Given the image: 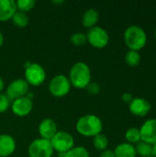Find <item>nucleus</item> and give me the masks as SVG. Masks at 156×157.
<instances>
[{"label":"nucleus","mask_w":156,"mask_h":157,"mask_svg":"<svg viewBox=\"0 0 156 157\" xmlns=\"http://www.w3.org/2000/svg\"><path fill=\"white\" fill-rule=\"evenodd\" d=\"M53 151L60 154H65L74 147V139L72 134L64 131H58L50 140Z\"/></svg>","instance_id":"4"},{"label":"nucleus","mask_w":156,"mask_h":157,"mask_svg":"<svg viewBox=\"0 0 156 157\" xmlns=\"http://www.w3.org/2000/svg\"><path fill=\"white\" fill-rule=\"evenodd\" d=\"M75 129L79 134L85 137H95L101 133L103 123L99 117L94 114H86L78 119Z\"/></svg>","instance_id":"1"},{"label":"nucleus","mask_w":156,"mask_h":157,"mask_svg":"<svg viewBox=\"0 0 156 157\" xmlns=\"http://www.w3.org/2000/svg\"><path fill=\"white\" fill-rule=\"evenodd\" d=\"M63 157H90L89 152L84 146H74L65 153Z\"/></svg>","instance_id":"21"},{"label":"nucleus","mask_w":156,"mask_h":157,"mask_svg":"<svg viewBox=\"0 0 156 157\" xmlns=\"http://www.w3.org/2000/svg\"><path fill=\"white\" fill-rule=\"evenodd\" d=\"M69 78L64 75H55L49 83V91L55 98L65 97L71 90Z\"/></svg>","instance_id":"6"},{"label":"nucleus","mask_w":156,"mask_h":157,"mask_svg":"<svg viewBox=\"0 0 156 157\" xmlns=\"http://www.w3.org/2000/svg\"><path fill=\"white\" fill-rule=\"evenodd\" d=\"M3 43H4V36H3V33L0 31V48L2 47Z\"/></svg>","instance_id":"31"},{"label":"nucleus","mask_w":156,"mask_h":157,"mask_svg":"<svg viewBox=\"0 0 156 157\" xmlns=\"http://www.w3.org/2000/svg\"><path fill=\"white\" fill-rule=\"evenodd\" d=\"M86 38L87 42H89L91 46L97 49H102L106 47L109 41V36L107 30L98 26L89 29L86 34Z\"/></svg>","instance_id":"8"},{"label":"nucleus","mask_w":156,"mask_h":157,"mask_svg":"<svg viewBox=\"0 0 156 157\" xmlns=\"http://www.w3.org/2000/svg\"><path fill=\"white\" fill-rule=\"evenodd\" d=\"M5 88V83H4V80L0 77V93L3 91V89Z\"/></svg>","instance_id":"30"},{"label":"nucleus","mask_w":156,"mask_h":157,"mask_svg":"<svg viewBox=\"0 0 156 157\" xmlns=\"http://www.w3.org/2000/svg\"><path fill=\"white\" fill-rule=\"evenodd\" d=\"M124 40L130 50L138 52L145 46L147 36L143 28L132 25L126 29L124 32Z\"/></svg>","instance_id":"3"},{"label":"nucleus","mask_w":156,"mask_h":157,"mask_svg":"<svg viewBox=\"0 0 156 157\" xmlns=\"http://www.w3.org/2000/svg\"><path fill=\"white\" fill-rule=\"evenodd\" d=\"M12 112L17 117H25L28 116L33 108L32 100L27 97H23L17 99H15L11 103Z\"/></svg>","instance_id":"10"},{"label":"nucleus","mask_w":156,"mask_h":157,"mask_svg":"<svg viewBox=\"0 0 156 157\" xmlns=\"http://www.w3.org/2000/svg\"><path fill=\"white\" fill-rule=\"evenodd\" d=\"M86 89L91 95H97L101 90L100 86L97 83H95V82H90L87 85V86L86 87Z\"/></svg>","instance_id":"27"},{"label":"nucleus","mask_w":156,"mask_h":157,"mask_svg":"<svg viewBox=\"0 0 156 157\" xmlns=\"http://www.w3.org/2000/svg\"><path fill=\"white\" fill-rule=\"evenodd\" d=\"M114 154L116 157H136L137 155L135 147L129 143H122L119 144L115 148Z\"/></svg>","instance_id":"17"},{"label":"nucleus","mask_w":156,"mask_h":157,"mask_svg":"<svg viewBox=\"0 0 156 157\" xmlns=\"http://www.w3.org/2000/svg\"><path fill=\"white\" fill-rule=\"evenodd\" d=\"M136 153L142 157H154V148L152 144H149L144 142L138 143L135 147Z\"/></svg>","instance_id":"18"},{"label":"nucleus","mask_w":156,"mask_h":157,"mask_svg":"<svg viewBox=\"0 0 156 157\" xmlns=\"http://www.w3.org/2000/svg\"><path fill=\"white\" fill-rule=\"evenodd\" d=\"M17 5L14 0H0V21L6 22L12 18L17 12Z\"/></svg>","instance_id":"15"},{"label":"nucleus","mask_w":156,"mask_h":157,"mask_svg":"<svg viewBox=\"0 0 156 157\" xmlns=\"http://www.w3.org/2000/svg\"><path fill=\"white\" fill-rule=\"evenodd\" d=\"M93 144L97 150L104 151L108 146V139L106 135L99 133L96 135L95 137H93Z\"/></svg>","instance_id":"20"},{"label":"nucleus","mask_w":156,"mask_h":157,"mask_svg":"<svg viewBox=\"0 0 156 157\" xmlns=\"http://www.w3.org/2000/svg\"><path fill=\"white\" fill-rule=\"evenodd\" d=\"M125 62L126 63L131 66V67H135L137 66L140 62H141V55L138 52L136 51H131L130 50L125 56Z\"/></svg>","instance_id":"22"},{"label":"nucleus","mask_w":156,"mask_h":157,"mask_svg":"<svg viewBox=\"0 0 156 157\" xmlns=\"http://www.w3.org/2000/svg\"><path fill=\"white\" fill-rule=\"evenodd\" d=\"M29 85L26 82L25 79H15L13 80L8 86L6 87V95L10 101H13L15 99L26 97L29 93Z\"/></svg>","instance_id":"9"},{"label":"nucleus","mask_w":156,"mask_h":157,"mask_svg":"<svg viewBox=\"0 0 156 157\" xmlns=\"http://www.w3.org/2000/svg\"><path fill=\"white\" fill-rule=\"evenodd\" d=\"M46 79L45 69L39 63H30L25 69V80L33 86H39L44 83Z\"/></svg>","instance_id":"7"},{"label":"nucleus","mask_w":156,"mask_h":157,"mask_svg":"<svg viewBox=\"0 0 156 157\" xmlns=\"http://www.w3.org/2000/svg\"><path fill=\"white\" fill-rule=\"evenodd\" d=\"M13 24L18 28H24L29 24V17L26 13L22 11L17 10V12L14 14V16L11 18Z\"/></svg>","instance_id":"19"},{"label":"nucleus","mask_w":156,"mask_h":157,"mask_svg":"<svg viewBox=\"0 0 156 157\" xmlns=\"http://www.w3.org/2000/svg\"><path fill=\"white\" fill-rule=\"evenodd\" d=\"M69 81L71 86L77 89L86 88L91 82V70L88 64L84 62L75 63L69 73Z\"/></svg>","instance_id":"2"},{"label":"nucleus","mask_w":156,"mask_h":157,"mask_svg":"<svg viewBox=\"0 0 156 157\" xmlns=\"http://www.w3.org/2000/svg\"><path fill=\"white\" fill-rule=\"evenodd\" d=\"M17 148L15 139L9 134H0V157H8Z\"/></svg>","instance_id":"14"},{"label":"nucleus","mask_w":156,"mask_h":157,"mask_svg":"<svg viewBox=\"0 0 156 157\" xmlns=\"http://www.w3.org/2000/svg\"><path fill=\"white\" fill-rule=\"evenodd\" d=\"M153 148H154V156L156 157V144L153 145Z\"/></svg>","instance_id":"32"},{"label":"nucleus","mask_w":156,"mask_h":157,"mask_svg":"<svg viewBox=\"0 0 156 157\" xmlns=\"http://www.w3.org/2000/svg\"><path fill=\"white\" fill-rule=\"evenodd\" d=\"M154 37H155V39H156V29H155V31H154Z\"/></svg>","instance_id":"34"},{"label":"nucleus","mask_w":156,"mask_h":157,"mask_svg":"<svg viewBox=\"0 0 156 157\" xmlns=\"http://www.w3.org/2000/svg\"><path fill=\"white\" fill-rule=\"evenodd\" d=\"M99 19V13L94 8L87 9L82 16V24L86 29H91L97 26Z\"/></svg>","instance_id":"16"},{"label":"nucleus","mask_w":156,"mask_h":157,"mask_svg":"<svg viewBox=\"0 0 156 157\" xmlns=\"http://www.w3.org/2000/svg\"><path fill=\"white\" fill-rule=\"evenodd\" d=\"M100 157H116V156H115L114 151H112V150H108V149H106V150L102 151V153L100 154Z\"/></svg>","instance_id":"29"},{"label":"nucleus","mask_w":156,"mask_h":157,"mask_svg":"<svg viewBox=\"0 0 156 157\" xmlns=\"http://www.w3.org/2000/svg\"><path fill=\"white\" fill-rule=\"evenodd\" d=\"M129 109L134 116L144 117L150 112L151 104L143 98H136L129 104Z\"/></svg>","instance_id":"12"},{"label":"nucleus","mask_w":156,"mask_h":157,"mask_svg":"<svg viewBox=\"0 0 156 157\" xmlns=\"http://www.w3.org/2000/svg\"><path fill=\"white\" fill-rule=\"evenodd\" d=\"M40 138L45 139V140H51L58 132L57 130V125L55 121L50 118H46L42 120L39 125L38 128Z\"/></svg>","instance_id":"13"},{"label":"nucleus","mask_w":156,"mask_h":157,"mask_svg":"<svg viewBox=\"0 0 156 157\" xmlns=\"http://www.w3.org/2000/svg\"><path fill=\"white\" fill-rule=\"evenodd\" d=\"M64 1H52V3L53 4H62V3H63Z\"/></svg>","instance_id":"33"},{"label":"nucleus","mask_w":156,"mask_h":157,"mask_svg":"<svg viewBox=\"0 0 156 157\" xmlns=\"http://www.w3.org/2000/svg\"><path fill=\"white\" fill-rule=\"evenodd\" d=\"M125 138L129 142V144H138L142 141L140 129L137 128H130L127 130L125 133Z\"/></svg>","instance_id":"23"},{"label":"nucleus","mask_w":156,"mask_h":157,"mask_svg":"<svg viewBox=\"0 0 156 157\" xmlns=\"http://www.w3.org/2000/svg\"><path fill=\"white\" fill-rule=\"evenodd\" d=\"M53 153L51 142L42 138L32 141L28 148L29 157H52Z\"/></svg>","instance_id":"5"},{"label":"nucleus","mask_w":156,"mask_h":157,"mask_svg":"<svg viewBox=\"0 0 156 157\" xmlns=\"http://www.w3.org/2000/svg\"><path fill=\"white\" fill-rule=\"evenodd\" d=\"M17 8L18 11H22L24 13L32 10L36 5V1L34 0H17L16 1Z\"/></svg>","instance_id":"24"},{"label":"nucleus","mask_w":156,"mask_h":157,"mask_svg":"<svg viewBox=\"0 0 156 157\" xmlns=\"http://www.w3.org/2000/svg\"><path fill=\"white\" fill-rule=\"evenodd\" d=\"M141 139L143 142L149 144H156V120L151 119L146 121L140 129Z\"/></svg>","instance_id":"11"},{"label":"nucleus","mask_w":156,"mask_h":157,"mask_svg":"<svg viewBox=\"0 0 156 157\" xmlns=\"http://www.w3.org/2000/svg\"><path fill=\"white\" fill-rule=\"evenodd\" d=\"M11 105V101L8 99L6 94L0 93V113L6 112Z\"/></svg>","instance_id":"26"},{"label":"nucleus","mask_w":156,"mask_h":157,"mask_svg":"<svg viewBox=\"0 0 156 157\" xmlns=\"http://www.w3.org/2000/svg\"><path fill=\"white\" fill-rule=\"evenodd\" d=\"M121 98H122V100H123L125 103H129V104H130V103L132 101V99H133L132 95H131V93H128V92L124 93V94L122 95Z\"/></svg>","instance_id":"28"},{"label":"nucleus","mask_w":156,"mask_h":157,"mask_svg":"<svg viewBox=\"0 0 156 157\" xmlns=\"http://www.w3.org/2000/svg\"><path fill=\"white\" fill-rule=\"evenodd\" d=\"M71 43L74 46H83L87 42L86 34L82 32H75L70 38Z\"/></svg>","instance_id":"25"}]
</instances>
